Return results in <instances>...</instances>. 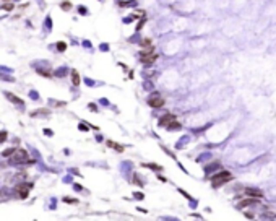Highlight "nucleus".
I'll return each mask as SVG.
<instances>
[{"instance_id":"1","label":"nucleus","mask_w":276,"mask_h":221,"mask_svg":"<svg viewBox=\"0 0 276 221\" xmlns=\"http://www.w3.org/2000/svg\"><path fill=\"white\" fill-rule=\"evenodd\" d=\"M232 179V174L229 171H219L218 174H214L213 177H211V182H213V185L214 187H218V185H221V184H226V182H229V180Z\"/></svg>"},{"instance_id":"2","label":"nucleus","mask_w":276,"mask_h":221,"mask_svg":"<svg viewBox=\"0 0 276 221\" xmlns=\"http://www.w3.org/2000/svg\"><path fill=\"white\" fill-rule=\"evenodd\" d=\"M13 158V163H23V161H26V163H31V160H28V153L25 151V150H17L15 151V155L12 156Z\"/></svg>"},{"instance_id":"3","label":"nucleus","mask_w":276,"mask_h":221,"mask_svg":"<svg viewBox=\"0 0 276 221\" xmlns=\"http://www.w3.org/2000/svg\"><path fill=\"white\" fill-rule=\"evenodd\" d=\"M148 104L151 107H154V109H156V107H162L164 106V99L161 98V96H158V94H154V96H151V98L148 99Z\"/></svg>"},{"instance_id":"4","label":"nucleus","mask_w":276,"mask_h":221,"mask_svg":"<svg viewBox=\"0 0 276 221\" xmlns=\"http://www.w3.org/2000/svg\"><path fill=\"white\" fill-rule=\"evenodd\" d=\"M29 189H31V185H29V184H18L15 190H17V193L21 197V198H26L28 193H29Z\"/></svg>"},{"instance_id":"5","label":"nucleus","mask_w":276,"mask_h":221,"mask_svg":"<svg viewBox=\"0 0 276 221\" xmlns=\"http://www.w3.org/2000/svg\"><path fill=\"white\" fill-rule=\"evenodd\" d=\"M245 195H247V197H252V198H257V200H258V198H262V197H263V192H262V190H258V189H247V190H245Z\"/></svg>"},{"instance_id":"6","label":"nucleus","mask_w":276,"mask_h":221,"mask_svg":"<svg viewBox=\"0 0 276 221\" xmlns=\"http://www.w3.org/2000/svg\"><path fill=\"white\" fill-rule=\"evenodd\" d=\"M174 120H176V115H174V114H166V115H162V117H161L159 125H164V127H167V125H169V124H172Z\"/></svg>"},{"instance_id":"7","label":"nucleus","mask_w":276,"mask_h":221,"mask_svg":"<svg viewBox=\"0 0 276 221\" xmlns=\"http://www.w3.org/2000/svg\"><path fill=\"white\" fill-rule=\"evenodd\" d=\"M80 81H81V80H80L78 72H76V70H73V72H72V83H73L75 86H78V85H80Z\"/></svg>"},{"instance_id":"8","label":"nucleus","mask_w":276,"mask_h":221,"mask_svg":"<svg viewBox=\"0 0 276 221\" xmlns=\"http://www.w3.org/2000/svg\"><path fill=\"white\" fill-rule=\"evenodd\" d=\"M257 202V198H245V200H242L239 203V208H244V206H248V205H252V203H255Z\"/></svg>"},{"instance_id":"9","label":"nucleus","mask_w":276,"mask_h":221,"mask_svg":"<svg viewBox=\"0 0 276 221\" xmlns=\"http://www.w3.org/2000/svg\"><path fill=\"white\" fill-rule=\"evenodd\" d=\"M156 59H158V54H154V52H153L151 55H148L146 59H143V62H145V64H153V62L156 60Z\"/></svg>"},{"instance_id":"10","label":"nucleus","mask_w":276,"mask_h":221,"mask_svg":"<svg viewBox=\"0 0 276 221\" xmlns=\"http://www.w3.org/2000/svg\"><path fill=\"white\" fill-rule=\"evenodd\" d=\"M107 145L111 148H114V150H117V151H124V146H119V145L114 143V142H107Z\"/></svg>"},{"instance_id":"11","label":"nucleus","mask_w":276,"mask_h":221,"mask_svg":"<svg viewBox=\"0 0 276 221\" xmlns=\"http://www.w3.org/2000/svg\"><path fill=\"white\" fill-rule=\"evenodd\" d=\"M15 151H17L15 148H10V150H5V151H3V156H5V158H12V156L15 155Z\"/></svg>"},{"instance_id":"12","label":"nucleus","mask_w":276,"mask_h":221,"mask_svg":"<svg viewBox=\"0 0 276 221\" xmlns=\"http://www.w3.org/2000/svg\"><path fill=\"white\" fill-rule=\"evenodd\" d=\"M7 98H8V99H12L13 102H17V104H21V106H23V101H21V99H18V98H15V96H13V94L7 93Z\"/></svg>"},{"instance_id":"13","label":"nucleus","mask_w":276,"mask_h":221,"mask_svg":"<svg viewBox=\"0 0 276 221\" xmlns=\"http://www.w3.org/2000/svg\"><path fill=\"white\" fill-rule=\"evenodd\" d=\"M151 54H153V49H151V47H149L148 50H143V52H141L140 59H141V60H143V59H146V57H148V55H151Z\"/></svg>"},{"instance_id":"14","label":"nucleus","mask_w":276,"mask_h":221,"mask_svg":"<svg viewBox=\"0 0 276 221\" xmlns=\"http://www.w3.org/2000/svg\"><path fill=\"white\" fill-rule=\"evenodd\" d=\"M140 46L141 47H151V41H149V39H141Z\"/></svg>"},{"instance_id":"15","label":"nucleus","mask_w":276,"mask_h":221,"mask_svg":"<svg viewBox=\"0 0 276 221\" xmlns=\"http://www.w3.org/2000/svg\"><path fill=\"white\" fill-rule=\"evenodd\" d=\"M167 128H169V130H172V128H180V125H179V124L174 120L172 124H169V125H167Z\"/></svg>"},{"instance_id":"16","label":"nucleus","mask_w":276,"mask_h":221,"mask_svg":"<svg viewBox=\"0 0 276 221\" xmlns=\"http://www.w3.org/2000/svg\"><path fill=\"white\" fill-rule=\"evenodd\" d=\"M146 168H151V169H156V171H161V166H156V164H145Z\"/></svg>"},{"instance_id":"17","label":"nucleus","mask_w":276,"mask_h":221,"mask_svg":"<svg viewBox=\"0 0 276 221\" xmlns=\"http://www.w3.org/2000/svg\"><path fill=\"white\" fill-rule=\"evenodd\" d=\"M57 49H59V50H65V49H67L65 42H59V44H57Z\"/></svg>"},{"instance_id":"18","label":"nucleus","mask_w":276,"mask_h":221,"mask_svg":"<svg viewBox=\"0 0 276 221\" xmlns=\"http://www.w3.org/2000/svg\"><path fill=\"white\" fill-rule=\"evenodd\" d=\"M70 7H72V5L68 3V2H63V3H62V8L63 10H70Z\"/></svg>"},{"instance_id":"19","label":"nucleus","mask_w":276,"mask_h":221,"mask_svg":"<svg viewBox=\"0 0 276 221\" xmlns=\"http://www.w3.org/2000/svg\"><path fill=\"white\" fill-rule=\"evenodd\" d=\"M13 8V3H5L3 5V10H7V12H8V10H12Z\"/></svg>"},{"instance_id":"20","label":"nucleus","mask_w":276,"mask_h":221,"mask_svg":"<svg viewBox=\"0 0 276 221\" xmlns=\"http://www.w3.org/2000/svg\"><path fill=\"white\" fill-rule=\"evenodd\" d=\"M5 138H7V133H5V132H0V143H2Z\"/></svg>"},{"instance_id":"21","label":"nucleus","mask_w":276,"mask_h":221,"mask_svg":"<svg viewBox=\"0 0 276 221\" xmlns=\"http://www.w3.org/2000/svg\"><path fill=\"white\" fill-rule=\"evenodd\" d=\"M135 197L138 198V200H141V198H143V193H135Z\"/></svg>"},{"instance_id":"22","label":"nucleus","mask_w":276,"mask_h":221,"mask_svg":"<svg viewBox=\"0 0 276 221\" xmlns=\"http://www.w3.org/2000/svg\"><path fill=\"white\" fill-rule=\"evenodd\" d=\"M3 2H10V0H3Z\"/></svg>"}]
</instances>
